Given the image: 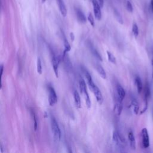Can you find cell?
I'll list each match as a JSON object with an SVG mask.
<instances>
[{
    "label": "cell",
    "mask_w": 153,
    "mask_h": 153,
    "mask_svg": "<svg viewBox=\"0 0 153 153\" xmlns=\"http://www.w3.org/2000/svg\"><path fill=\"white\" fill-rule=\"evenodd\" d=\"M51 127L53 134V137L57 141L61 140V132L59 128V126L54 117H51Z\"/></svg>",
    "instance_id": "1"
},
{
    "label": "cell",
    "mask_w": 153,
    "mask_h": 153,
    "mask_svg": "<svg viewBox=\"0 0 153 153\" xmlns=\"http://www.w3.org/2000/svg\"><path fill=\"white\" fill-rule=\"evenodd\" d=\"M90 89L92 91V92L93 93V94H94L95 96L96 97V99L98 101V102L99 103V104L102 105L104 102V98L102 96V93L100 92V90H99V89L96 86L95 84L93 85L92 86L89 87Z\"/></svg>",
    "instance_id": "2"
},
{
    "label": "cell",
    "mask_w": 153,
    "mask_h": 153,
    "mask_svg": "<svg viewBox=\"0 0 153 153\" xmlns=\"http://www.w3.org/2000/svg\"><path fill=\"white\" fill-rule=\"evenodd\" d=\"M113 139L114 142L119 147H122L123 145L126 143L125 139L124 138V137L117 130H115L113 132Z\"/></svg>",
    "instance_id": "3"
},
{
    "label": "cell",
    "mask_w": 153,
    "mask_h": 153,
    "mask_svg": "<svg viewBox=\"0 0 153 153\" xmlns=\"http://www.w3.org/2000/svg\"><path fill=\"white\" fill-rule=\"evenodd\" d=\"M151 96V90L149 84L147 83L145 85V92H144V102H145V105H144V107L142 109V111L141 112V114L145 113L148 108V100Z\"/></svg>",
    "instance_id": "4"
},
{
    "label": "cell",
    "mask_w": 153,
    "mask_h": 153,
    "mask_svg": "<svg viewBox=\"0 0 153 153\" xmlns=\"http://www.w3.org/2000/svg\"><path fill=\"white\" fill-rule=\"evenodd\" d=\"M92 5L93 7V12L96 19L98 20H100L102 19V12H101V6L96 0H92Z\"/></svg>",
    "instance_id": "5"
},
{
    "label": "cell",
    "mask_w": 153,
    "mask_h": 153,
    "mask_svg": "<svg viewBox=\"0 0 153 153\" xmlns=\"http://www.w3.org/2000/svg\"><path fill=\"white\" fill-rule=\"evenodd\" d=\"M48 102L50 106L55 105L57 102V98L56 92L53 87L50 86L48 87Z\"/></svg>",
    "instance_id": "6"
},
{
    "label": "cell",
    "mask_w": 153,
    "mask_h": 153,
    "mask_svg": "<svg viewBox=\"0 0 153 153\" xmlns=\"http://www.w3.org/2000/svg\"><path fill=\"white\" fill-rule=\"evenodd\" d=\"M142 145L144 148H147L150 146V138L147 128H143L141 131Z\"/></svg>",
    "instance_id": "7"
},
{
    "label": "cell",
    "mask_w": 153,
    "mask_h": 153,
    "mask_svg": "<svg viewBox=\"0 0 153 153\" xmlns=\"http://www.w3.org/2000/svg\"><path fill=\"white\" fill-rule=\"evenodd\" d=\"M87 46L91 52V53H92V55L94 56L98 59V60H99L100 62H102L103 60H102V56L100 55V54L98 52L96 48L94 47V46L92 44V42H89L87 44Z\"/></svg>",
    "instance_id": "8"
},
{
    "label": "cell",
    "mask_w": 153,
    "mask_h": 153,
    "mask_svg": "<svg viewBox=\"0 0 153 153\" xmlns=\"http://www.w3.org/2000/svg\"><path fill=\"white\" fill-rule=\"evenodd\" d=\"M117 100L123 102L126 96V92L122 86L120 84L117 85Z\"/></svg>",
    "instance_id": "9"
},
{
    "label": "cell",
    "mask_w": 153,
    "mask_h": 153,
    "mask_svg": "<svg viewBox=\"0 0 153 153\" xmlns=\"http://www.w3.org/2000/svg\"><path fill=\"white\" fill-rule=\"evenodd\" d=\"M56 2L59 7V11H60L62 16L65 18L67 14V10L64 0H56Z\"/></svg>",
    "instance_id": "10"
},
{
    "label": "cell",
    "mask_w": 153,
    "mask_h": 153,
    "mask_svg": "<svg viewBox=\"0 0 153 153\" xmlns=\"http://www.w3.org/2000/svg\"><path fill=\"white\" fill-rule=\"evenodd\" d=\"M52 66L53 68V70L55 72V74L56 75V76L57 78L59 76V60L55 56L53 55L52 58Z\"/></svg>",
    "instance_id": "11"
},
{
    "label": "cell",
    "mask_w": 153,
    "mask_h": 153,
    "mask_svg": "<svg viewBox=\"0 0 153 153\" xmlns=\"http://www.w3.org/2000/svg\"><path fill=\"white\" fill-rule=\"evenodd\" d=\"M76 18L79 22H80L81 23H85L87 22L86 17L85 16L84 14L83 13V12L79 9V8H76Z\"/></svg>",
    "instance_id": "12"
},
{
    "label": "cell",
    "mask_w": 153,
    "mask_h": 153,
    "mask_svg": "<svg viewBox=\"0 0 153 153\" xmlns=\"http://www.w3.org/2000/svg\"><path fill=\"white\" fill-rule=\"evenodd\" d=\"M95 68L102 78L103 79H107V74L102 66L98 64H96L95 65Z\"/></svg>",
    "instance_id": "13"
},
{
    "label": "cell",
    "mask_w": 153,
    "mask_h": 153,
    "mask_svg": "<svg viewBox=\"0 0 153 153\" xmlns=\"http://www.w3.org/2000/svg\"><path fill=\"white\" fill-rule=\"evenodd\" d=\"M123 110V105H122V102L118 100L115 103L114 107V113L118 115H120Z\"/></svg>",
    "instance_id": "14"
},
{
    "label": "cell",
    "mask_w": 153,
    "mask_h": 153,
    "mask_svg": "<svg viewBox=\"0 0 153 153\" xmlns=\"http://www.w3.org/2000/svg\"><path fill=\"white\" fill-rule=\"evenodd\" d=\"M74 102L76 105V107L80 109L81 107V98L80 94L77 91H75L74 92Z\"/></svg>",
    "instance_id": "15"
},
{
    "label": "cell",
    "mask_w": 153,
    "mask_h": 153,
    "mask_svg": "<svg viewBox=\"0 0 153 153\" xmlns=\"http://www.w3.org/2000/svg\"><path fill=\"white\" fill-rule=\"evenodd\" d=\"M128 139L129 141L130 146L131 148L133 150H135L136 149V140H135V138L133 135V133L132 131L129 132L128 134Z\"/></svg>",
    "instance_id": "16"
},
{
    "label": "cell",
    "mask_w": 153,
    "mask_h": 153,
    "mask_svg": "<svg viewBox=\"0 0 153 153\" xmlns=\"http://www.w3.org/2000/svg\"><path fill=\"white\" fill-rule=\"evenodd\" d=\"M83 73H84L85 76H86V78L87 80L89 87L92 86L93 85H94L95 83H94V82H93L92 76L90 74V73L88 72V71L87 70H86V69H83Z\"/></svg>",
    "instance_id": "17"
},
{
    "label": "cell",
    "mask_w": 153,
    "mask_h": 153,
    "mask_svg": "<svg viewBox=\"0 0 153 153\" xmlns=\"http://www.w3.org/2000/svg\"><path fill=\"white\" fill-rule=\"evenodd\" d=\"M135 84L137 86L138 93H141L143 90V84L142 80L139 76H137L135 78Z\"/></svg>",
    "instance_id": "18"
},
{
    "label": "cell",
    "mask_w": 153,
    "mask_h": 153,
    "mask_svg": "<svg viewBox=\"0 0 153 153\" xmlns=\"http://www.w3.org/2000/svg\"><path fill=\"white\" fill-rule=\"evenodd\" d=\"M81 94H83L84 95V99H85V101H86V105H87V108H90L91 107V100H90V97H89V93L87 92V89L84 90L81 93Z\"/></svg>",
    "instance_id": "19"
},
{
    "label": "cell",
    "mask_w": 153,
    "mask_h": 153,
    "mask_svg": "<svg viewBox=\"0 0 153 153\" xmlns=\"http://www.w3.org/2000/svg\"><path fill=\"white\" fill-rule=\"evenodd\" d=\"M63 33V36H64V47H65V50H64V54H63V56H64L66 54V53L70 51L71 50V46L69 44L68 41L66 40L65 35L64 34V32L62 31Z\"/></svg>",
    "instance_id": "20"
},
{
    "label": "cell",
    "mask_w": 153,
    "mask_h": 153,
    "mask_svg": "<svg viewBox=\"0 0 153 153\" xmlns=\"http://www.w3.org/2000/svg\"><path fill=\"white\" fill-rule=\"evenodd\" d=\"M132 106L133 107V113L137 115L139 113V105L138 102L135 99H133L132 100Z\"/></svg>",
    "instance_id": "21"
},
{
    "label": "cell",
    "mask_w": 153,
    "mask_h": 153,
    "mask_svg": "<svg viewBox=\"0 0 153 153\" xmlns=\"http://www.w3.org/2000/svg\"><path fill=\"white\" fill-rule=\"evenodd\" d=\"M107 54L108 59L109 62H110L113 64H116V62H117L116 61V58L114 56V55L112 53L109 52V51H107Z\"/></svg>",
    "instance_id": "22"
},
{
    "label": "cell",
    "mask_w": 153,
    "mask_h": 153,
    "mask_svg": "<svg viewBox=\"0 0 153 153\" xmlns=\"http://www.w3.org/2000/svg\"><path fill=\"white\" fill-rule=\"evenodd\" d=\"M114 16H115V18L117 19V20L120 23V24H123V19L122 15L120 14V13H119L117 10H114Z\"/></svg>",
    "instance_id": "23"
},
{
    "label": "cell",
    "mask_w": 153,
    "mask_h": 153,
    "mask_svg": "<svg viewBox=\"0 0 153 153\" xmlns=\"http://www.w3.org/2000/svg\"><path fill=\"white\" fill-rule=\"evenodd\" d=\"M132 32L133 36L137 38L139 35V28L137 23H133L132 26Z\"/></svg>",
    "instance_id": "24"
},
{
    "label": "cell",
    "mask_w": 153,
    "mask_h": 153,
    "mask_svg": "<svg viewBox=\"0 0 153 153\" xmlns=\"http://www.w3.org/2000/svg\"><path fill=\"white\" fill-rule=\"evenodd\" d=\"M37 72L39 74H42V65H41V59L40 58L37 59Z\"/></svg>",
    "instance_id": "25"
},
{
    "label": "cell",
    "mask_w": 153,
    "mask_h": 153,
    "mask_svg": "<svg viewBox=\"0 0 153 153\" xmlns=\"http://www.w3.org/2000/svg\"><path fill=\"white\" fill-rule=\"evenodd\" d=\"M126 9L127 11H128L129 12H130V13H132L133 10V5H132L131 2L129 1V0H127V2H126Z\"/></svg>",
    "instance_id": "26"
},
{
    "label": "cell",
    "mask_w": 153,
    "mask_h": 153,
    "mask_svg": "<svg viewBox=\"0 0 153 153\" xmlns=\"http://www.w3.org/2000/svg\"><path fill=\"white\" fill-rule=\"evenodd\" d=\"M87 20H89V23H90V25L93 27H95V20L94 18H93V16L92 14V13H89L88 15V18H87Z\"/></svg>",
    "instance_id": "27"
},
{
    "label": "cell",
    "mask_w": 153,
    "mask_h": 153,
    "mask_svg": "<svg viewBox=\"0 0 153 153\" xmlns=\"http://www.w3.org/2000/svg\"><path fill=\"white\" fill-rule=\"evenodd\" d=\"M32 117H33V128H34V130H37V117H36V114L33 111H32Z\"/></svg>",
    "instance_id": "28"
},
{
    "label": "cell",
    "mask_w": 153,
    "mask_h": 153,
    "mask_svg": "<svg viewBox=\"0 0 153 153\" xmlns=\"http://www.w3.org/2000/svg\"><path fill=\"white\" fill-rule=\"evenodd\" d=\"M70 38H71V40L72 41H73L75 39V36H74V34L72 33V32H71L70 33Z\"/></svg>",
    "instance_id": "29"
},
{
    "label": "cell",
    "mask_w": 153,
    "mask_h": 153,
    "mask_svg": "<svg viewBox=\"0 0 153 153\" xmlns=\"http://www.w3.org/2000/svg\"><path fill=\"white\" fill-rule=\"evenodd\" d=\"M99 1V3L100 4V5L102 7H103L104 5V0H98Z\"/></svg>",
    "instance_id": "30"
},
{
    "label": "cell",
    "mask_w": 153,
    "mask_h": 153,
    "mask_svg": "<svg viewBox=\"0 0 153 153\" xmlns=\"http://www.w3.org/2000/svg\"><path fill=\"white\" fill-rule=\"evenodd\" d=\"M150 5H151V11H152V14H153V0H151V4H150Z\"/></svg>",
    "instance_id": "31"
},
{
    "label": "cell",
    "mask_w": 153,
    "mask_h": 153,
    "mask_svg": "<svg viewBox=\"0 0 153 153\" xmlns=\"http://www.w3.org/2000/svg\"><path fill=\"white\" fill-rule=\"evenodd\" d=\"M3 71H4V66H3V65H1V76L3 75Z\"/></svg>",
    "instance_id": "32"
},
{
    "label": "cell",
    "mask_w": 153,
    "mask_h": 153,
    "mask_svg": "<svg viewBox=\"0 0 153 153\" xmlns=\"http://www.w3.org/2000/svg\"><path fill=\"white\" fill-rule=\"evenodd\" d=\"M47 117H48V115H47V113L46 112V113H45V114H44V117H45V118H47Z\"/></svg>",
    "instance_id": "33"
},
{
    "label": "cell",
    "mask_w": 153,
    "mask_h": 153,
    "mask_svg": "<svg viewBox=\"0 0 153 153\" xmlns=\"http://www.w3.org/2000/svg\"><path fill=\"white\" fill-rule=\"evenodd\" d=\"M41 1H42V3H45L46 0H41Z\"/></svg>",
    "instance_id": "34"
},
{
    "label": "cell",
    "mask_w": 153,
    "mask_h": 153,
    "mask_svg": "<svg viewBox=\"0 0 153 153\" xmlns=\"http://www.w3.org/2000/svg\"><path fill=\"white\" fill-rule=\"evenodd\" d=\"M151 63H152V65L153 66V57H152V61H151Z\"/></svg>",
    "instance_id": "35"
},
{
    "label": "cell",
    "mask_w": 153,
    "mask_h": 153,
    "mask_svg": "<svg viewBox=\"0 0 153 153\" xmlns=\"http://www.w3.org/2000/svg\"><path fill=\"white\" fill-rule=\"evenodd\" d=\"M152 79H153V72H152Z\"/></svg>",
    "instance_id": "36"
}]
</instances>
